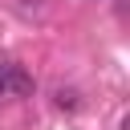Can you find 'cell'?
I'll use <instances>...</instances> for the list:
<instances>
[{
    "mask_svg": "<svg viewBox=\"0 0 130 130\" xmlns=\"http://www.w3.org/2000/svg\"><path fill=\"white\" fill-rule=\"evenodd\" d=\"M0 93H4V65H0Z\"/></svg>",
    "mask_w": 130,
    "mask_h": 130,
    "instance_id": "2",
    "label": "cell"
},
{
    "mask_svg": "<svg viewBox=\"0 0 130 130\" xmlns=\"http://www.w3.org/2000/svg\"><path fill=\"white\" fill-rule=\"evenodd\" d=\"M28 89H32V77L20 65H4V93H28Z\"/></svg>",
    "mask_w": 130,
    "mask_h": 130,
    "instance_id": "1",
    "label": "cell"
}]
</instances>
